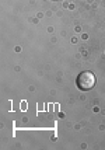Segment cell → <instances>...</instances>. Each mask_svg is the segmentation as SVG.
Segmentation results:
<instances>
[{
	"label": "cell",
	"mask_w": 105,
	"mask_h": 150,
	"mask_svg": "<svg viewBox=\"0 0 105 150\" xmlns=\"http://www.w3.org/2000/svg\"><path fill=\"white\" fill-rule=\"evenodd\" d=\"M76 84L80 90L83 91H88L91 90L92 87L95 86V76L92 74L91 72H83L77 76V80H76Z\"/></svg>",
	"instance_id": "6da1fadb"
}]
</instances>
